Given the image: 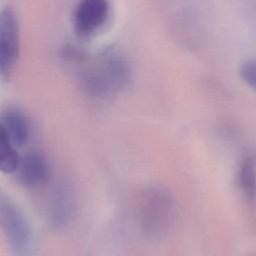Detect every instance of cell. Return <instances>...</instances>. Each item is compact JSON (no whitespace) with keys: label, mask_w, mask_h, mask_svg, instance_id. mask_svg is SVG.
I'll return each mask as SVG.
<instances>
[{"label":"cell","mask_w":256,"mask_h":256,"mask_svg":"<svg viewBox=\"0 0 256 256\" xmlns=\"http://www.w3.org/2000/svg\"><path fill=\"white\" fill-rule=\"evenodd\" d=\"M130 68L126 59L114 51H106L92 58L80 71L83 90L92 97H111L126 87Z\"/></svg>","instance_id":"obj_1"},{"label":"cell","mask_w":256,"mask_h":256,"mask_svg":"<svg viewBox=\"0 0 256 256\" xmlns=\"http://www.w3.org/2000/svg\"><path fill=\"white\" fill-rule=\"evenodd\" d=\"M175 200L169 190L151 186L142 191L138 198L137 218L142 234L155 240L165 236L175 218Z\"/></svg>","instance_id":"obj_2"},{"label":"cell","mask_w":256,"mask_h":256,"mask_svg":"<svg viewBox=\"0 0 256 256\" xmlns=\"http://www.w3.org/2000/svg\"><path fill=\"white\" fill-rule=\"evenodd\" d=\"M0 221L13 256H33L34 240L28 219L9 198L0 199Z\"/></svg>","instance_id":"obj_3"},{"label":"cell","mask_w":256,"mask_h":256,"mask_svg":"<svg viewBox=\"0 0 256 256\" xmlns=\"http://www.w3.org/2000/svg\"><path fill=\"white\" fill-rule=\"evenodd\" d=\"M20 56V34L17 15L8 6L0 16V74L3 80L13 75Z\"/></svg>","instance_id":"obj_4"},{"label":"cell","mask_w":256,"mask_h":256,"mask_svg":"<svg viewBox=\"0 0 256 256\" xmlns=\"http://www.w3.org/2000/svg\"><path fill=\"white\" fill-rule=\"evenodd\" d=\"M108 0H80L73 16L75 33L90 37L100 30L109 16Z\"/></svg>","instance_id":"obj_5"},{"label":"cell","mask_w":256,"mask_h":256,"mask_svg":"<svg viewBox=\"0 0 256 256\" xmlns=\"http://www.w3.org/2000/svg\"><path fill=\"white\" fill-rule=\"evenodd\" d=\"M21 185L27 188H39L48 183L51 169L46 156L39 150H31L23 157L16 171Z\"/></svg>","instance_id":"obj_6"},{"label":"cell","mask_w":256,"mask_h":256,"mask_svg":"<svg viewBox=\"0 0 256 256\" xmlns=\"http://www.w3.org/2000/svg\"><path fill=\"white\" fill-rule=\"evenodd\" d=\"M76 208L74 190L67 182H59L54 188L48 205V221L54 229L66 227L73 218Z\"/></svg>","instance_id":"obj_7"},{"label":"cell","mask_w":256,"mask_h":256,"mask_svg":"<svg viewBox=\"0 0 256 256\" xmlns=\"http://www.w3.org/2000/svg\"><path fill=\"white\" fill-rule=\"evenodd\" d=\"M30 121L27 115L18 108H7L0 117L2 130L17 147L25 145L30 137Z\"/></svg>","instance_id":"obj_8"},{"label":"cell","mask_w":256,"mask_h":256,"mask_svg":"<svg viewBox=\"0 0 256 256\" xmlns=\"http://www.w3.org/2000/svg\"><path fill=\"white\" fill-rule=\"evenodd\" d=\"M238 182L245 199L254 204L256 201V154L246 153L239 166Z\"/></svg>","instance_id":"obj_9"},{"label":"cell","mask_w":256,"mask_h":256,"mask_svg":"<svg viewBox=\"0 0 256 256\" xmlns=\"http://www.w3.org/2000/svg\"><path fill=\"white\" fill-rule=\"evenodd\" d=\"M21 157L17 151V146L0 130V170L3 173H14L18 169Z\"/></svg>","instance_id":"obj_10"},{"label":"cell","mask_w":256,"mask_h":256,"mask_svg":"<svg viewBox=\"0 0 256 256\" xmlns=\"http://www.w3.org/2000/svg\"><path fill=\"white\" fill-rule=\"evenodd\" d=\"M241 79L256 91V59H248L242 62L239 68Z\"/></svg>","instance_id":"obj_11"}]
</instances>
